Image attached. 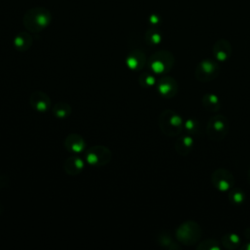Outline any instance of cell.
<instances>
[{
  "label": "cell",
  "mask_w": 250,
  "mask_h": 250,
  "mask_svg": "<svg viewBox=\"0 0 250 250\" xmlns=\"http://www.w3.org/2000/svg\"><path fill=\"white\" fill-rule=\"evenodd\" d=\"M159 128L163 134L173 137L177 136L184 130V120L180 114L172 109H165L158 118Z\"/></svg>",
  "instance_id": "obj_1"
},
{
  "label": "cell",
  "mask_w": 250,
  "mask_h": 250,
  "mask_svg": "<svg viewBox=\"0 0 250 250\" xmlns=\"http://www.w3.org/2000/svg\"><path fill=\"white\" fill-rule=\"evenodd\" d=\"M174 62V55L169 51L161 50L148 58L147 66L154 74H165L172 69Z\"/></svg>",
  "instance_id": "obj_2"
},
{
  "label": "cell",
  "mask_w": 250,
  "mask_h": 250,
  "mask_svg": "<svg viewBox=\"0 0 250 250\" xmlns=\"http://www.w3.org/2000/svg\"><path fill=\"white\" fill-rule=\"evenodd\" d=\"M202 233L200 226L194 221H186L181 224L176 230L178 241L185 245H193L198 242Z\"/></svg>",
  "instance_id": "obj_3"
},
{
  "label": "cell",
  "mask_w": 250,
  "mask_h": 250,
  "mask_svg": "<svg viewBox=\"0 0 250 250\" xmlns=\"http://www.w3.org/2000/svg\"><path fill=\"white\" fill-rule=\"evenodd\" d=\"M51 21V15L43 9H35L29 11L23 20L24 26L32 31L38 32L44 29Z\"/></svg>",
  "instance_id": "obj_4"
},
{
  "label": "cell",
  "mask_w": 250,
  "mask_h": 250,
  "mask_svg": "<svg viewBox=\"0 0 250 250\" xmlns=\"http://www.w3.org/2000/svg\"><path fill=\"white\" fill-rule=\"evenodd\" d=\"M85 158L87 163L92 166H104L110 162L112 153L107 146L96 145L87 149Z\"/></svg>",
  "instance_id": "obj_5"
},
{
  "label": "cell",
  "mask_w": 250,
  "mask_h": 250,
  "mask_svg": "<svg viewBox=\"0 0 250 250\" xmlns=\"http://www.w3.org/2000/svg\"><path fill=\"white\" fill-rule=\"evenodd\" d=\"M228 129L229 122L227 117L222 114H217L208 120L206 125V134L210 139L220 141L227 135Z\"/></svg>",
  "instance_id": "obj_6"
},
{
  "label": "cell",
  "mask_w": 250,
  "mask_h": 250,
  "mask_svg": "<svg viewBox=\"0 0 250 250\" xmlns=\"http://www.w3.org/2000/svg\"><path fill=\"white\" fill-rule=\"evenodd\" d=\"M219 62L212 59H205L202 60L195 68V77L200 82H209L215 79L219 72L220 66Z\"/></svg>",
  "instance_id": "obj_7"
},
{
  "label": "cell",
  "mask_w": 250,
  "mask_h": 250,
  "mask_svg": "<svg viewBox=\"0 0 250 250\" xmlns=\"http://www.w3.org/2000/svg\"><path fill=\"white\" fill-rule=\"evenodd\" d=\"M211 182L213 186L221 192L230 190L235 184L234 176L227 169H216L211 175Z\"/></svg>",
  "instance_id": "obj_8"
},
{
  "label": "cell",
  "mask_w": 250,
  "mask_h": 250,
  "mask_svg": "<svg viewBox=\"0 0 250 250\" xmlns=\"http://www.w3.org/2000/svg\"><path fill=\"white\" fill-rule=\"evenodd\" d=\"M30 106L39 112H46L51 108L52 101L48 94L43 91H34L29 96Z\"/></svg>",
  "instance_id": "obj_9"
},
{
  "label": "cell",
  "mask_w": 250,
  "mask_h": 250,
  "mask_svg": "<svg viewBox=\"0 0 250 250\" xmlns=\"http://www.w3.org/2000/svg\"><path fill=\"white\" fill-rule=\"evenodd\" d=\"M157 92L164 98L170 99L176 96L179 90L177 81L170 76H163L159 78L156 82Z\"/></svg>",
  "instance_id": "obj_10"
},
{
  "label": "cell",
  "mask_w": 250,
  "mask_h": 250,
  "mask_svg": "<svg viewBox=\"0 0 250 250\" xmlns=\"http://www.w3.org/2000/svg\"><path fill=\"white\" fill-rule=\"evenodd\" d=\"M63 145L67 151L74 154H78L86 148V142L84 138L76 133L68 134L64 139Z\"/></svg>",
  "instance_id": "obj_11"
},
{
  "label": "cell",
  "mask_w": 250,
  "mask_h": 250,
  "mask_svg": "<svg viewBox=\"0 0 250 250\" xmlns=\"http://www.w3.org/2000/svg\"><path fill=\"white\" fill-rule=\"evenodd\" d=\"M146 63H147L146 57L145 53L141 50H138V49L133 50L126 57V64L128 68H130L133 71L142 70Z\"/></svg>",
  "instance_id": "obj_12"
},
{
  "label": "cell",
  "mask_w": 250,
  "mask_h": 250,
  "mask_svg": "<svg viewBox=\"0 0 250 250\" xmlns=\"http://www.w3.org/2000/svg\"><path fill=\"white\" fill-rule=\"evenodd\" d=\"M213 55L219 62H226L231 55V45L226 39H219L213 45Z\"/></svg>",
  "instance_id": "obj_13"
},
{
  "label": "cell",
  "mask_w": 250,
  "mask_h": 250,
  "mask_svg": "<svg viewBox=\"0 0 250 250\" xmlns=\"http://www.w3.org/2000/svg\"><path fill=\"white\" fill-rule=\"evenodd\" d=\"M194 146L195 142L193 136L187 133L181 135L175 142V149L177 153L182 156H186L187 154H188L193 149Z\"/></svg>",
  "instance_id": "obj_14"
},
{
  "label": "cell",
  "mask_w": 250,
  "mask_h": 250,
  "mask_svg": "<svg viewBox=\"0 0 250 250\" xmlns=\"http://www.w3.org/2000/svg\"><path fill=\"white\" fill-rule=\"evenodd\" d=\"M64 172L69 176H77L84 169V160L78 155L69 156L63 164Z\"/></svg>",
  "instance_id": "obj_15"
},
{
  "label": "cell",
  "mask_w": 250,
  "mask_h": 250,
  "mask_svg": "<svg viewBox=\"0 0 250 250\" xmlns=\"http://www.w3.org/2000/svg\"><path fill=\"white\" fill-rule=\"evenodd\" d=\"M202 104L206 110L215 112L221 107L220 98L213 93H206L202 97Z\"/></svg>",
  "instance_id": "obj_16"
},
{
  "label": "cell",
  "mask_w": 250,
  "mask_h": 250,
  "mask_svg": "<svg viewBox=\"0 0 250 250\" xmlns=\"http://www.w3.org/2000/svg\"><path fill=\"white\" fill-rule=\"evenodd\" d=\"M31 44H32V38L26 32L19 33L14 40V46L19 52L27 51L30 48Z\"/></svg>",
  "instance_id": "obj_17"
},
{
  "label": "cell",
  "mask_w": 250,
  "mask_h": 250,
  "mask_svg": "<svg viewBox=\"0 0 250 250\" xmlns=\"http://www.w3.org/2000/svg\"><path fill=\"white\" fill-rule=\"evenodd\" d=\"M71 106L66 102H58L52 107L53 114L60 119L67 118L71 114Z\"/></svg>",
  "instance_id": "obj_18"
},
{
  "label": "cell",
  "mask_w": 250,
  "mask_h": 250,
  "mask_svg": "<svg viewBox=\"0 0 250 250\" xmlns=\"http://www.w3.org/2000/svg\"><path fill=\"white\" fill-rule=\"evenodd\" d=\"M221 243L224 245V247L229 249H234L237 248L241 243V237L237 233H226L222 236Z\"/></svg>",
  "instance_id": "obj_19"
},
{
  "label": "cell",
  "mask_w": 250,
  "mask_h": 250,
  "mask_svg": "<svg viewBox=\"0 0 250 250\" xmlns=\"http://www.w3.org/2000/svg\"><path fill=\"white\" fill-rule=\"evenodd\" d=\"M201 130V124L196 118H188L184 121V131L189 135H197Z\"/></svg>",
  "instance_id": "obj_20"
},
{
  "label": "cell",
  "mask_w": 250,
  "mask_h": 250,
  "mask_svg": "<svg viewBox=\"0 0 250 250\" xmlns=\"http://www.w3.org/2000/svg\"><path fill=\"white\" fill-rule=\"evenodd\" d=\"M138 81H139V84L144 88L152 87V86L156 85V82H157L153 72H149V71H145V72L141 73Z\"/></svg>",
  "instance_id": "obj_21"
},
{
  "label": "cell",
  "mask_w": 250,
  "mask_h": 250,
  "mask_svg": "<svg viewBox=\"0 0 250 250\" xmlns=\"http://www.w3.org/2000/svg\"><path fill=\"white\" fill-rule=\"evenodd\" d=\"M231 191L229 193V199L230 201V203L232 204H242L244 202L245 199V194L243 191L239 190V189H230Z\"/></svg>",
  "instance_id": "obj_22"
},
{
  "label": "cell",
  "mask_w": 250,
  "mask_h": 250,
  "mask_svg": "<svg viewBox=\"0 0 250 250\" xmlns=\"http://www.w3.org/2000/svg\"><path fill=\"white\" fill-rule=\"evenodd\" d=\"M145 38H146V41L147 42V44L149 45H157L161 42L162 40V37H161V34L156 31V30H148L146 35H145Z\"/></svg>",
  "instance_id": "obj_23"
},
{
  "label": "cell",
  "mask_w": 250,
  "mask_h": 250,
  "mask_svg": "<svg viewBox=\"0 0 250 250\" xmlns=\"http://www.w3.org/2000/svg\"><path fill=\"white\" fill-rule=\"evenodd\" d=\"M158 242L163 247H167L170 249H178L179 248V246L167 234H160L158 237Z\"/></svg>",
  "instance_id": "obj_24"
},
{
  "label": "cell",
  "mask_w": 250,
  "mask_h": 250,
  "mask_svg": "<svg viewBox=\"0 0 250 250\" xmlns=\"http://www.w3.org/2000/svg\"><path fill=\"white\" fill-rule=\"evenodd\" d=\"M197 249H203V250H220L219 242H217L214 239H207L203 242H200L199 245H197Z\"/></svg>",
  "instance_id": "obj_25"
},
{
  "label": "cell",
  "mask_w": 250,
  "mask_h": 250,
  "mask_svg": "<svg viewBox=\"0 0 250 250\" xmlns=\"http://www.w3.org/2000/svg\"><path fill=\"white\" fill-rule=\"evenodd\" d=\"M245 249H247V250H250V242H247V244L245 245V247H244Z\"/></svg>",
  "instance_id": "obj_26"
},
{
  "label": "cell",
  "mask_w": 250,
  "mask_h": 250,
  "mask_svg": "<svg viewBox=\"0 0 250 250\" xmlns=\"http://www.w3.org/2000/svg\"><path fill=\"white\" fill-rule=\"evenodd\" d=\"M247 178H248V183H249V185H250V169H249V171H248V176H247Z\"/></svg>",
  "instance_id": "obj_27"
}]
</instances>
